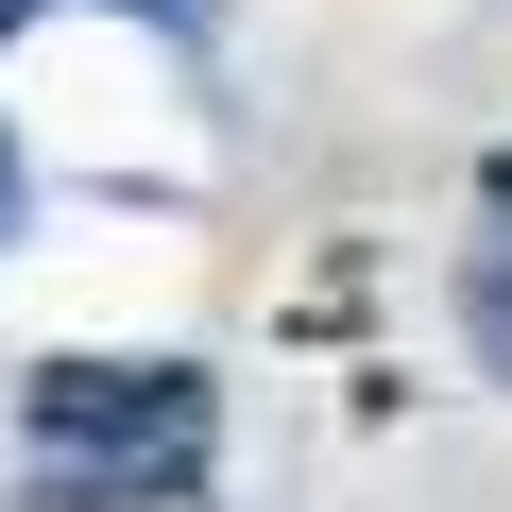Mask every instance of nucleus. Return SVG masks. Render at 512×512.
Returning a JSON list of instances; mask_svg holds the SVG:
<instances>
[{"label":"nucleus","instance_id":"nucleus-1","mask_svg":"<svg viewBox=\"0 0 512 512\" xmlns=\"http://www.w3.org/2000/svg\"><path fill=\"white\" fill-rule=\"evenodd\" d=\"M35 444L120 461V478H188L205 461V376L188 359H35Z\"/></svg>","mask_w":512,"mask_h":512},{"label":"nucleus","instance_id":"nucleus-2","mask_svg":"<svg viewBox=\"0 0 512 512\" xmlns=\"http://www.w3.org/2000/svg\"><path fill=\"white\" fill-rule=\"evenodd\" d=\"M461 342L512 376V171H478V239H461Z\"/></svg>","mask_w":512,"mask_h":512},{"label":"nucleus","instance_id":"nucleus-3","mask_svg":"<svg viewBox=\"0 0 512 512\" xmlns=\"http://www.w3.org/2000/svg\"><path fill=\"white\" fill-rule=\"evenodd\" d=\"M18 512H205V495H188V478H120V461H52Z\"/></svg>","mask_w":512,"mask_h":512}]
</instances>
